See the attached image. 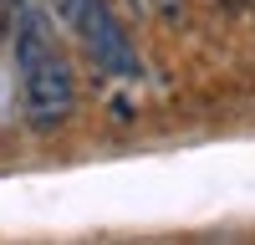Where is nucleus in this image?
I'll return each instance as SVG.
<instances>
[{"instance_id":"nucleus-1","label":"nucleus","mask_w":255,"mask_h":245,"mask_svg":"<svg viewBox=\"0 0 255 245\" xmlns=\"http://www.w3.org/2000/svg\"><path fill=\"white\" fill-rule=\"evenodd\" d=\"M10 15H15V61H20V108H26L31 128L51 133L77 113V77L31 0L15 5Z\"/></svg>"},{"instance_id":"nucleus-2","label":"nucleus","mask_w":255,"mask_h":245,"mask_svg":"<svg viewBox=\"0 0 255 245\" xmlns=\"http://www.w3.org/2000/svg\"><path fill=\"white\" fill-rule=\"evenodd\" d=\"M51 5L61 15V26L87 46V56L102 72L138 77V56H133V46H128V36H123V26H118V15H113L108 0H51Z\"/></svg>"},{"instance_id":"nucleus-3","label":"nucleus","mask_w":255,"mask_h":245,"mask_svg":"<svg viewBox=\"0 0 255 245\" xmlns=\"http://www.w3.org/2000/svg\"><path fill=\"white\" fill-rule=\"evenodd\" d=\"M250 10H255V0H250Z\"/></svg>"}]
</instances>
